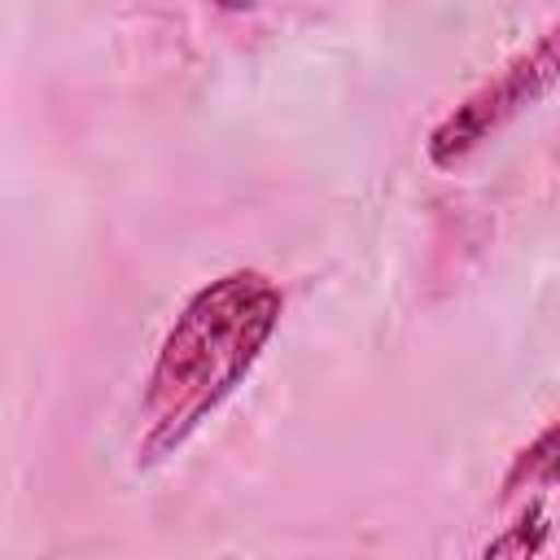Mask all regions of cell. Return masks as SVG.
Masks as SVG:
<instances>
[{
    "instance_id": "cell-2",
    "label": "cell",
    "mask_w": 560,
    "mask_h": 560,
    "mask_svg": "<svg viewBox=\"0 0 560 560\" xmlns=\"http://www.w3.org/2000/svg\"><path fill=\"white\" fill-rule=\"evenodd\" d=\"M551 74H556V57H551V35L534 48V57H521L508 74H499L490 88H481L477 96H468L429 140V153L438 166H451L459 162L477 140H486V131H494L499 122H508L521 105L538 101L547 88H551Z\"/></svg>"
},
{
    "instance_id": "cell-1",
    "label": "cell",
    "mask_w": 560,
    "mask_h": 560,
    "mask_svg": "<svg viewBox=\"0 0 560 560\" xmlns=\"http://www.w3.org/2000/svg\"><path fill=\"white\" fill-rule=\"evenodd\" d=\"M280 289L262 271H232L179 311L166 332L149 398H144V455H171L188 442V433L241 385L254 368L258 350L280 324Z\"/></svg>"
}]
</instances>
